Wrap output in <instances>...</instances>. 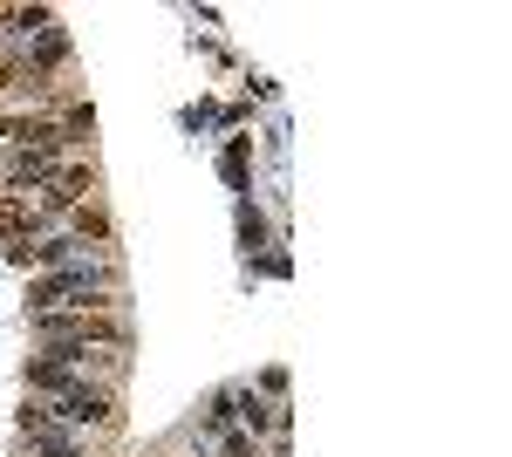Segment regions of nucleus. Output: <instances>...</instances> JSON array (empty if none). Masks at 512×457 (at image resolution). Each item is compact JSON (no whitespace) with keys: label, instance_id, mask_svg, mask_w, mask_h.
I'll list each match as a JSON object with an SVG mask.
<instances>
[{"label":"nucleus","instance_id":"7ed1b4c3","mask_svg":"<svg viewBox=\"0 0 512 457\" xmlns=\"http://www.w3.org/2000/svg\"><path fill=\"white\" fill-rule=\"evenodd\" d=\"M212 444H219V457H260V437H246V430H219Z\"/></svg>","mask_w":512,"mask_h":457},{"label":"nucleus","instance_id":"20e7f679","mask_svg":"<svg viewBox=\"0 0 512 457\" xmlns=\"http://www.w3.org/2000/svg\"><path fill=\"white\" fill-rule=\"evenodd\" d=\"M28 457H82V437H62V444H28Z\"/></svg>","mask_w":512,"mask_h":457},{"label":"nucleus","instance_id":"f03ea898","mask_svg":"<svg viewBox=\"0 0 512 457\" xmlns=\"http://www.w3.org/2000/svg\"><path fill=\"white\" fill-rule=\"evenodd\" d=\"M41 232H55V226L35 212V198L0 191V239H7V253H14V246H28V239H41Z\"/></svg>","mask_w":512,"mask_h":457},{"label":"nucleus","instance_id":"f257e3e1","mask_svg":"<svg viewBox=\"0 0 512 457\" xmlns=\"http://www.w3.org/2000/svg\"><path fill=\"white\" fill-rule=\"evenodd\" d=\"M28 389H35V403H48L69 430H110V423H117V396H110L103 382L76 376V369H55V362H41V355L28 362Z\"/></svg>","mask_w":512,"mask_h":457}]
</instances>
